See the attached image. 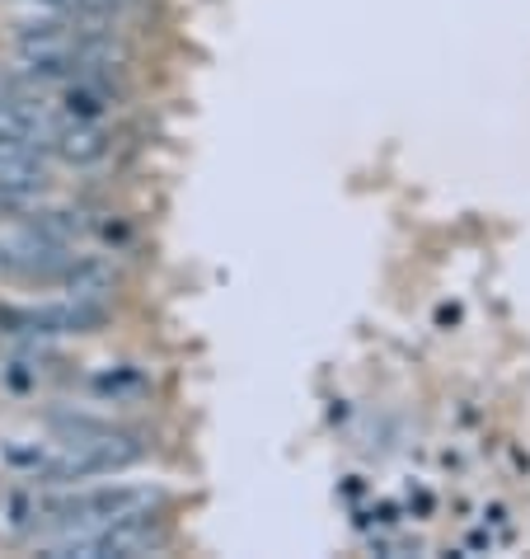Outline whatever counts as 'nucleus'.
Here are the masks:
<instances>
[{"label": "nucleus", "instance_id": "nucleus-1", "mask_svg": "<svg viewBox=\"0 0 530 559\" xmlns=\"http://www.w3.org/2000/svg\"><path fill=\"white\" fill-rule=\"evenodd\" d=\"M165 503L160 489L150 485H99V489H81V493H48L34 499L38 522H57L75 532V526H108V522H132V518H150Z\"/></svg>", "mask_w": 530, "mask_h": 559}, {"label": "nucleus", "instance_id": "nucleus-2", "mask_svg": "<svg viewBox=\"0 0 530 559\" xmlns=\"http://www.w3.org/2000/svg\"><path fill=\"white\" fill-rule=\"evenodd\" d=\"M169 546V532L155 518H132V522H108V526H75L48 540L52 559H142L160 555Z\"/></svg>", "mask_w": 530, "mask_h": 559}, {"label": "nucleus", "instance_id": "nucleus-3", "mask_svg": "<svg viewBox=\"0 0 530 559\" xmlns=\"http://www.w3.org/2000/svg\"><path fill=\"white\" fill-rule=\"evenodd\" d=\"M48 193V165L38 146L28 142H0V207L28 212Z\"/></svg>", "mask_w": 530, "mask_h": 559}, {"label": "nucleus", "instance_id": "nucleus-4", "mask_svg": "<svg viewBox=\"0 0 530 559\" xmlns=\"http://www.w3.org/2000/svg\"><path fill=\"white\" fill-rule=\"evenodd\" d=\"M48 146L67 165H95V160L108 155V132L99 128L95 118H71V122H61V128H52Z\"/></svg>", "mask_w": 530, "mask_h": 559}, {"label": "nucleus", "instance_id": "nucleus-5", "mask_svg": "<svg viewBox=\"0 0 530 559\" xmlns=\"http://www.w3.org/2000/svg\"><path fill=\"white\" fill-rule=\"evenodd\" d=\"M61 287H67V297L75 301H108L118 287V273L108 269L104 259H71L67 269H61Z\"/></svg>", "mask_w": 530, "mask_h": 559}, {"label": "nucleus", "instance_id": "nucleus-6", "mask_svg": "<svg viewBox=\"0 0 530 559\" xmlns=\"http://www.w3.org/2000/svg\"><path fill=\"white\" fill-rule=\"evenodd\" d=\"M67 114L71 118H104L108 108H113V95H108V85L99 81V75H71L67 81Z\"/></svg>", "mask_w": 530, "mask_h": 559}, {"label": "nucleus", "instance_id": "nucleus-7", "mask_svg": "<svg viewBox=\"0 0 530 559\" xmlns=\"http://www.w3.org/2000/svg\"><path fill=\"white\" fill-rule=\"evenodd\" d=\"M142 385H146L142 377H104L99 391H104V395H122V391H142Z\"/></svg>", "mask_w": 530, "mask_h": 559}, {"label": "nucleus", "instance_id": "nucleus-8", "mask_svg": "<svg viewBox=\"0 0 530 559\" xmlns=\"http://www.w3.org/2000/svg\"><path fill=\"white\" fill-rule=\"evenodd\" d=\"M38 5H48V10H57V14H71L75 0H38Z\"/></svg>", "mask_w": 530, "mask_h": 559}, {"label": "nucleus", "instance_id": "nucleus-9", "mask_svg": "<svg viewBox=\"0 0 530 559\" xmlns=\"http://www.w3.org/2000/svg\"><path fill=\"white\" fill-rule=\"evenodd\" d=\"M0 273H5V245H0Z\"/></svg>", "mask_w": 530, "mask_h": 559}, {"label": "nucleus", "instance_id": "nucleus-10", "mask_svg": "<svg viewBox=\"0 0 530 559\" xmlns=\"http://www.w3.org/2000/svg\"><path fill=\"white\" fill-rule=\"evenodd\" d=\"M5 90H10V85H5V81H0V95H5Z\"/></svg>", "mask_w": 530, "mask_h": 559}]
</instances>
